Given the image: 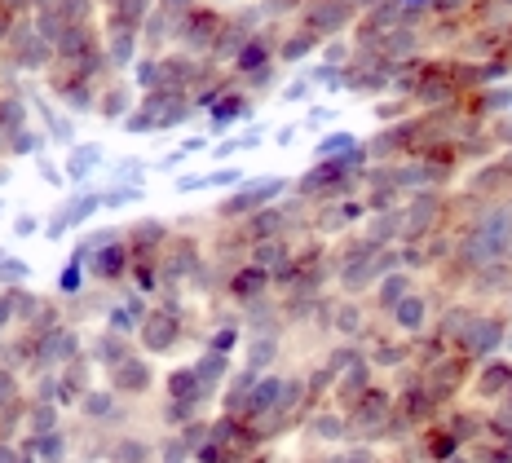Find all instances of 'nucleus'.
I'll list each match as a JSON object with an SVG mask.
<instances>
[{
    "mask_svg": "<svg viewBox=\"0 0 512 463\" xmlns=\"http://www.w3.org/2000/svg\"><path fill=\"white\" fill-rule=\"evenodd\" d=\"M504 318L495 314H473L468 318V327L455 336V344H460V353H468V358H490V353H499V344H504Z\"/></svg>",
    "mask_w": 512,
    "mask_h": 463,
    "instance_id": "obj_1",
    "label": "nucleus"
},
{
    "mask_svg": "<svg viewBox=\"0 0 512 463\" xmlns=\"http://www.w3.org/2000/svg\"><path fill=\"white\" fill-rule=\"evenodd\" d=\"M389 415H393V397L380 389H367L354 402V411H349V428H354V433H380Z\"/></svg>",
    "mask_w": 512,
    "mask_h": 463,
    "instance_id": "obj_2",
    "label": "nucleus"
},
{
    "mask_svg": "<svg viewBox=\"0 0 512 463\" xmlns=\"http://www.w3.org/2000/svg\"><path fill=\"white\" fill-rule=\"evenodd\" d=\"M437 212H442V195H437V190H415V199L402 208V217H407L402 239H424L437 225Z\"/></svg>",
    "mask_w": 512,
    "mask_h": 463,
    "instance_id": "obj_3",
    "label": "nucleus"
},
{
    "mask_svg": "<svg viewBox=\"0 0 512 463\" xmlns=\"http://www.w3.org/2000/svg\"><path fill=\"white\" fill-rule=\"evenodd\" d=\"M283 190L279 177H265V181H252V186H243L234 199L221 203V217H243V212H261L265 203H270L274 195Z\"/></svg>",
    "mask_w": 512,
    "mask_h": 463,
    "instance_id": "obj_4",
    "label": "nucleus"
},
{
    "mask_svg": "<svg viewBox=\"0 0 512 463\" xmlns=\"http://www.w3.org/2000/svg\"><path fill=\"white\" fill-rule=\"evenodd\" d=\"M468 362H473V358H468V353H460V358H437V362L429 366V375H424V384H429V389H433V393L446 402V397H451V393L464 384Z\"/></svg>",
    "mask_w": 512,
    "mask_h": 463,
    "instance_id": "obj_5",
    "label": "nucleus"
},
{
    "mask_svg": "<svg viewBox=\"0 0 512 463\" xmlns=\"http://www.w3.org/2000/svg\"><path fill=\"white\" fill-rule=\"evenodd\" d=\"M142 340H146V349H151V353H168V349H173V340H177V314H173V309H164V314H146Z\"/></svg>",
    "mask_w": 512,
    "mask_h": 463,
    "instance_id": "obj_6",
    "label": "nucleus"
},
{
    "mask_svg": "<svg viewBox=\"0 0 512 463\" xmlns=\"http://www.w3.org/2000/svg\"><path fill=\"white\" fill-rule=\"evenodd\" d=\"M80 353V340L71 331H49L40 336V349H36V366H49V362H76Z\"/></svg>",
    "mask_w": 512,
    "mask_h": 463,
    "instance_id": "obj_7",
    "label": "nucleus"
},
{
    "mask_svg": "<svg viewBox=\"0 0 512 463\" xmlns=\"http://www.w3.org/2000/svg\"><path fill=\"white\" fill-rule=\"evenodd\" d=\"M168 393H173V402H195V406L212 397V389H208L204 380H199L195 366H181V371L168 375Z\"/></svg>",
    "mask_w": 512,
    "mask_h": 463,
    "instance_id": "obj_8",
    "label": "nucleus"
},
{
    "mask_svg": "<svg viewBox=\"0 0 512 463\" xmlns=\"http://www.w3.org/2000/svg\"><path fill=\"white\" fill-rule=\"evenodd\" d=\"M265 287H270V269H261V265H243L239 274H234V283H230V296H234V300H243V305H256Z\"/></svg>",
    "mask_w": 512,
    "mask_h": 463,
    "instance_id": "obj_9",
    "label": "nucleus"
},
{
    "mask_svg": "<svg viewBox=\"0 0 512 463\" xmlns=\"http://www.w3.org/2000/svg\"><path fill=\"white\" fill-rule=\"evenodd\" d=\"M111 384L120 393H146L151 389V366L137 358H124L120 366H111Z\"/></svg>",
    "mask_w": 512,
    "mask_h": 463,
    "instance_id": "obj_10",
    "label": "nucleus"
},
{
    "mask_svg": "<svg viewBox=\"0 0 512 463\" xmlns=\"http://www.w3.org/2000/svg\"><path fill=\"white\" fill-rule=\"evenodd\" d=\"M508 389H512V362H504V358L486 362L482 375H477V393L482 397H504Z\"/></svg>",
    "mask_w": 512,
    "mask_h": 463,
    "instance_id": "obj_11",
    "label": "nucleus"
},
{
    "mask_svg": "<svg viewBox=\"0 0 512 463\" xmlns=\"http://www.w3.org/2000/svg\"><path fill=\"white\" fill-rule=\"evenodd\" d=\"M424 318H429V296L407 292V296L398 300V309H393V322H398L402 331H420V327H424Z\"/></svg>",
    "mask_w": 512,
    "mask_h": 463,
    "instance_id": "obj_12",
    "label": "nucleus"
},
{
    "mask_svg": "<svg viewBox=\"0 0 512 463\" xmlns=\"http://www.w3.org/2000/svg\"><path fill=\"white\" fill-rule=\"evenodd\" d=\"M367 389H371V362L354 358V362H349V375L340 380V402H358Z\"/></svg>",
    "mask_w": 512,
    "mask_h": 463,
    "instance_id": "obj_13",
    "label": "nucleus"
},
{
    "mask_svg": "<svg viewBox=\"0 0 512 463\" xmlns=\"http://www.w3.org/2000/svg\"><path fill=\"white\" fill-rule=\"evenodd\" d=\"M287 261H292V252H287V243L283 239H261L252 247V265H261V269H283Z\"/></svg>",
    "mask_w": 512,
    "mask_h": 463,
    "instance_id": "obj_14",
    "label": "nucleus"
},
{
    "mask_svg": "<svg viewBox=\"0 0 512 463\" xmlns=\"http://www.w3.org/2000/svg\"><path fill=\"white\" fill-rule=\"evenodd\" d=\"M195 371H199V380L208 384V389H217L221 380H226L230 375V353H221V349H208L204 358L195 362Z\"/></svg>",
    "mask_w": 512,
    "mask_h": 463,
    "instance_id": "obj_15",
    "label": "nucleus"
},
{
    "mask_svg": "<svg viewBox=\"0 0 512 463\" xmlns=\"http://www.w3.org/2000/svg\"><path fill=\"white\" fill-rule=\"evenodd\" d=\"M460 446H464V441L455 437L451 428H442V433H429V437H424V455H429L433 463H446L451 455H460Z\"/></svg>",
    "mask_w": 512,
    "mask_h": 463,
    "instance_id": "obj_16",
    "label": "nucleus"
},
{
    "mask_svg": "<svg viewBox=\"0 0 512 463\" xmlns=\"http://www.w3.org/2000/svg\"><path fill=\"white\" fill-rule=\"evenodd\" d=\"M270 58H274V53H270V45L252 36L248 45L239 49V58H234V67H239V71H265V67H270Z\"/></svg>",
    "mask_w": 512,
    "mask_h": 463,
    "instance_id": "obj_17",
    "label": "nucleus"
},
{
    "mask_svg": "<svg viewBox=\"0 0 512 463\" xmlns=\"http://www.w3.org/2000/svg\"><path fill=\"white\" fill-rule=\"evenodd\" d=\"M318 40H323V36H314V31H309V27L301 23V31H292V36H287V40H283L279 58H287V62H301V58H305V53H309V49H314V45H318Z\"/></svg>",
    "mask_w": 512,
    "mask_h": 463,
    "instance_id": "obj_18",
    "label": "nucleus"
},
{
    "mask_svg": "<svg viewBox=\"0 0 512 463\" xmlns=\"http://www.w3.org/2000/svg\"><path fill=\"white\" fill-rule=\"evenodd\" d=\"M283 212H252V221H248V230H252V239L261 243V239H279L283 234Z\"/></svg>",
    "mask_w": 512,
    "mask_h": 463,
    "instance_id": "obj_19",
    "label": "nucleus"
},
{
    "mask_svg": "<svg viewBox=\"0 0 512 463\" xmlns=\"http://www.w3.org/2000/svg\"><path fill=\"white\" fill-rule=\"evenodd\" d=\"M407 292H411L407 274H384V278H380V305L389 309V314H393V309H398V300L407 296Z\"/></svg>",
    "mask_w": 512,
    "mask_h": 463,
    "instance_id": "obj_20",
    "label": "nucleus"
},
{
    "mask_svg": "<svg viewBox=\"0 0 512 463\" xmlns=\"http://www.w3.org/2000/svg\"><path fill=\"white\" fill-rule=\"evenodd\" d=\"M274 353H279V340H274V336L252 340V349H248V366H252V371H265V366L274 362Z\"/></svg>",
    "mask_w": 512,
    "mask_h": 463,
    "instance_id": "obj_21",
    "label": "nucleus"
},
{
    "mask_svg": "<svg viewBox=\"0 0 512 463\" xmlns=\"http://www.w3.org/2000/svg\"><path fill=\"white\" fill-rule=\"evenodd\" d=\"M309 384L305 380H283V397H279V415H292L296 406H301V397H305Z\"/></svg>",
    "mask_w": 512,
    "mask_h": 463,
    "instance_id": "obj_22",
    "label": "nucleus"
},
{
    "mask_svg": "<svg viewBox=\"0 0 512 463\" xmlns=\"http://www.w3.org/2000/svg\"><path fill=\"white\" fill-rule=\"evenodd\" d=\"M345 428H349V419H340V415H318V419H314V428H309V433H314V437H327V441H332V437H345Z\"/></svg>",
    "mask_w": 512,
    "mask_h": 463,
    "instance_id": "obj_23",
    "label": "nucleus"
},
{
    "mask_svg": "<svg viewBox=\"0 0 512 463\" xmlns=\"http://www.w3.org/2000/svg\"><path fill=\"white\" fill-rule=\"evenodd\" d=\"M84 415L111 419V415H115V397H111V393H89V397H84Z\"/></svg>",
    "mask_w": 512,
    "mask_h": 463,
    "instance_id": "obj_24",
    "label": "nucleus"
},
{
    "mask_svg": "<svg viewBox=\"0 0 512 463\" xmlns=\"http://www.w3.org/2000/svg\"><path fill=\"white\" fill-rule=\"evenodd\" d=\"M31 455L58 459V455H62V437H58V433H36V437H31Z\"/></svg>",
    "mask_w": 512,
    "mask_h": 463,
    "instance_id": "obj_25",
    "label": "nucleus"
},
{
    "mask_svg": "<svg viewBox=\"0 0 512 463\" xmlns=\"http://www.w3.org/2000/svg\"><path fill=\"white\" fill-rule=\"evenodd\" d=\"M146 455H151V450H146V441H137V437H128L124 446H115V463H146Z\"/></svg>",
    "mask_w": 512,
    "mask_h": 463,
    "instance_id": "obj_26",
    "label": "nucleus"
},
{
    "mask_svg": "<svg viewBox=\"0 0 512 463\" xmlns=\"http://www.w3.org/2000/svg\"><path fill=\"white\" fill-rule=\"evenodd\" d=\"M98 358H102L106 366H120V362L128 358V344H124L120 336H106V340L98 344Z\"/></svg>",
    "mask_w": 512,
    "mask_h": 463,
    "instance_id": "obj_27",
    "label": "nucleus"
},
{
    "mask_svg": "<svg viewBox=\"0 0 512 463\" xmlns=\"http://www.w3.org/2000/svg\"><path fill=\"white\" fill-rule=\"evenodd\" d=\"M358 327H362L358 305H340V314H336V331H340V336H354Z\"/></svg>",
    "mask_w": 512,
    "mask_h": 463,
    "instance_id": "obj_28",
    "label": "nucleus"
},
{
    "mask_svg": "<svg viewBox=\"0 0 512 463\" xmlns=\"http://www.w3.org/2000/svg\"><path fill=\"white\" fill-rule=\"evenodd\" d=\"M93 269H98L102 278H115V274L124 269V252H120V247H115V252H102V256H98V265H93Z\"/></svg>",
    "mask_w": 512,
    "mask_h": 463,
    "instance_id": "obj_29",
    "label": "nucleus"
},
{
    "mask_svg": "<svg viewBox=\"0 0 512 463\" xmlns=\"http://www.w3.org/2000/svg\"><path fill=\"white\" fill-rule=\"evenodd\" d=\"M190 450H195V446H190L186 437H173V441L164 446V463H186V459H190Z\"/></svg>",
    "mask_w": 512,
    "mask_h": 463,
    "instance_id": "obj_30",
    "label": "nucleus"
},
{
    "mask_svg": "<svg viewBox=\"0 0 512 463\" xmlns=\"http://www.w3.org/2000/svg\"><path fill=\"white\" fill-rule=\"evenodd\" d=\"M53 419H58V415H53V406L40 402L36 411H31V428H36V433H53Z\"/></svg>",
    "mask_w": 512,
    "mask_h": 463,
    "instance_id": "obj_31",
    "label": "nucleus"
},
{
    "mask_svg": "<svg viewBox=\"0 0 512 463\" xmlns=\"http://www.w3.org/2000/svg\"><path fill=\"white\" fill-rule=\"evenodd\" d=\"M490 137H495V146H508L512 150V115H499V120L490 124Z\"/></svg>",
    "mask_w": 512,
    "mask_h": 463,
    "instance_id": "obj_32",
    "label": "nucleus"
},
{
    "mask_svg": "<svg viewBox=\"0 0 512 463\" xmlns=\"http://www.w3.org/2000/svg\"><path fill=\"white\" fill-rule=\"evenodd\" d=\"M0 278H27L23 261H9V256H0Z\"/></svg>",
    "mask_w": 512,
    "mask_h": 463,
    "instance_id": "obj_33",
    "label": "nucleus"
},
{
    "mask_svg": "<svg viewBox=\"0 0 512 463\" xmlns=\"http://www.w3.org/2000/svg\"><path fill=\"white\" fill-rule=\"evenodd\" d=\"M234 340H239V331H217V336H212V349H221V353H230L234 349Z\"/></svg>",
    "mask_w": 512,
    "mask_h": 463,
    "instance_id": "obj_34",
    "label": "nucleus"
},
{
    "mask_svg": "<svg viewBox=\"0 0 512 463\" xmlns=\"http://www.w3.org/2000/svg\"><path fill=\"white\" fill-rule=\"evenodd\" d=\"M402 353H407V349H398V344H380V349H376V362H398Z\"/></svg>",
    "mask_w": 512,
    "mask_h": 463,
    "instance_id": "obj_35",
    "label": "nucleus"
},
{
    "mask_svg": "<svg viewBox=\"0 0 512 463\" xmlns=\"http://www.w3.org/2000/svg\"><path fill=\"white\" fill-rule=\"evenodd\" d=\"M9 393H14V375H9V366H0V406H5Z\"/></svg>",
    "mask_w": 512,
    "mask_h": 463,
    "instance_id": "obj_36",
    "label": "nucleus"
},
{
    "mask_svg": "<svg viewBox=\"0 0 512 463\" xmlns=\"http://www.w3.org/2000/svg\"><path fill=\"white\" fill-rule=\"evenodd\" d=\"M0 463H18V455L9 446H0Z\"/></svg>",
    "mask_w": 512,
    "mask_h": 463,
    "instance_id": "obj_37",
    "label": "nucleus"
},
{
    "mask_svg": "<svg viewBox=\"0 0 512 463\" xmlns=\"http://www.w3.org/2000/svg\"><path fill=\"white\" fill-rule=\"evenodd\" d=\"M446 463H473V459H460V455H451V459H446Z\"/></svg>",
    "mask_w": 512,
    "mask_h": 463,
    "instance_id": "obj_38",
    "label": "nucleus"
}]
</instances>
